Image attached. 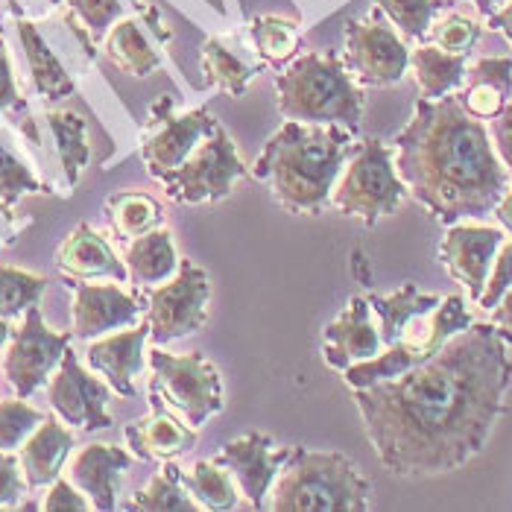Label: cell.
Here are the masks:
<instances>
[{
  "label": "cell",
  "mask_w": 512,
  "mask_h": 512,
  "mask_svg": "<svg viewBox=\"0 0 512 512\" xmlns=\"http://www.w3.org/2000/svg\"><path fill=\"white\" fill-rule=\"evenodd\" d=\"M278 112L284 120L346 126L357 132L366 97L334 53H305L276 79Z\"/></svg>",
  "instance_id": "4"
},
{
  "label": "cell",
  "mask_w": 512,
  "mask_h": 512,
  "mask_svg": "<svg viewBox=\"0 0 512 512\" xmlns=\"http://www.w3.org/2000/svg\"><path fill=\"white\" fill-rule=\"evenodd\" d=\"M395 167L407 194L445 226L495 211L510 182L483 120L451 94L416 103L395 135Z\"/></svg>",
  "instance_id": "2"
},
{
  "label": "cell",
  "mask_w": 512,
  "mask_h": 512,
  "mask_svg": "<svg viewBox=\"0 0 512 512\" xmlns=\"http://www.w3.org/2000/svg\"><path fill=\"white\" fill-rule=\"evenodd\" d=\"M109 398H112V387L94 378L91 372H85L71 349L65 352L59 369L47 381V401L53 413L74 431H85V434L109 431L115 425L109 413Z\"/></svg>",
  "instance_id": "12"
},
{
  "label": "cell",
  "mask_w": 512,
  "mask_h": 512,
  "mask_svg": "<svg viewBox=\"0 0 512 512\" xmlns=\"http://www.w3.org/2000/svg\"><path fill=\"white\" fill-rule=\"evenodd\" d=\"M410 68L425 100H439L454 94L469 74L466 53H448L436 44H419L410 53Z\"/></svg>",
  "instance_id": "26"
},
{
  "label": "cell",
  "mask_w": 512,
  "mask_h": 512,
  "mask_svg": "<svg viewBox=\"0 0 512 512\" xmlns=\"http://www.w3.org/2000/svg\"><path fill=\"white\" fill-rule=\"evenodd\" d=\"M182 480H185L188 492L194 495L199 510L229 512L237 507L240 495H237L235 477L217 460H199L191 472H182Z\"/></svg>",
  "instance_id": "31"
},
{
  "label": "cell",
  "mask_w": 512,
  "mask_h": 512,
  "mask_svg": "<svg viewBox=\"0 0 512 512\" xmlns=\"http://www.w3.org/2000/svg\"><path fill=\"white\" fill-rule=\"evenodd\" d=\"M106 214H109V223L120 237H135L147 235L161 226V205L156 199L147 197V194H138V191H120L106 199Z\"/></svg>",
  "instance_id": "32"
},
{
  "label": "cell",
  "mask_w": 512,
  "mask_h": 512,
  "mask_svg": "<svg viewBox=\"0 0 512 512\" xmlns=\"http://www.w3.org/2000/svg\"><path fill=\"white\" fill-rule=\"evenodd\" d=\"M103 41H106L103 47H106V56L112 59V65L129 77H150L161 65V56L153 50V44L144 36L141 24L135 18H120Z\"/></svg>",
  "instance_id": "28"
},
{
  "label": "cell",
  "mask_w": 512,
  "mask_h": 512,
  "mask_svg": "<svg viewBox=\"0 0 512 512\" xmlns=\"http://www.w3.org/2000/svg\"><path fill=\"white\" fill-rule=\"evenodd\" d=\"M47 290V278L21 267H0V316L15 319L39 305Z\"/></svg>",
  "instance_id": "35"
},
{
  "label": "cell",
  "mask_w": 512,
  "mask_h": 512,
  "mask_svg": "<svg viewBox=\"0 0 512 512\" xmlns=\"http://www.w3.org/2000/svg\"><path fill=\"white\" fill-rule=\"evenodd\" d=\"M240 176H246V164L229 132L217 123V129L199 144L182 167L167 173L161 185L167 191V199L182 205H199L229 197Z\"/></svg>",
  "instance_id": "8"
},
{
  "label": "cell",
  "mask_w": 512,
  "mask_h": 512,
  "mask_svg": "<svg viewBox=\"0 0 512 512\" xmlns=\"http://www.w3.org/2000/svg\"><path fill=\"white\" fill-rule=\"evenodd\" d=\"M439 302H442L439 296L422 293L416 284H401L395 293H387V296H369L372 314L381 322L378 328H381L384 346H393L398 340H404L419 319L434 314Z\"/></svg>",
  "instance_id": "25"
},
{
  "label": "cell",
  "mask_w": 512,
  "mask_h": 512,
  "mask_svg": "<svg viewBox=\"0 0 512 512\" xmlns=\"http://www.w3.org/2000/svg\"><path fill=\"white\" fill-rule=\"evenodd\" d=\"M460 103L466 106V112L472 118L492 120L495 115H501V109L510 103V97L489 82H469V88L460 94Z\"/></svg>",
  "instance_id": "41"
},
{
  "label": "cell",
  "mask_w": 512,
  "mask_h": 512,
  "mask_svg": "<svg viewBox=\"0 0 512 512\" xmlns=\"http://www.w3.org/2000/svg\"><path fill=\"white\" fill-rule=\"evenodd\" d=\"M428 352H422L416 343L410 340H398L393 346H384L381 352L369 360H360L355 366H349L343 372V384L355 393V390H366L372 384H381V381H393L398 375L410 372L413 366H419L422 360H428Z\"/></svg>",
  "instance_id": "27"
},
{
  "label": "cell",
  "mask_w": 512,
  "mask_h": 512,
  "mask_svg": "<svg viewBox=\"0 0 512 512\" xmlns=\"http://www.w3.org/2000/svg\"><path fill=\"white\" fill-rule=\"evenodd\" d=\"M147 340H150V325L144 319V322H138L132 328L88 340L85 360L97 375L106 378L112 393H118L120 398H135V393H138L135 381H138V375L144 369Z\"/></svg>",
  "instance_id": "18"
},
{
  "label": "cell",
  "mask_w": 512,
  "mask_h": 512,
  "mask_svg": "<svg viewBox=\"0 0 512 512\" xmlns=\"http://www.w3.org/2000/svg\"><path fill=\"white\" fill-rule=\"evenodd\" d=\"M504 243V235L492 226H469L454 223L439 243V258L445 270L457 278L474 302L483 296V287L489 281L495 255Z\"/></svg>",
  "instance_id": "16"
},
{
  "label": "cell",
  "mask_w": 512,
  "mask_h": 512,
  "mask_svg": "<svg viewBox=\"0 0 512 512\" xmlns=\"http://www.w3.org/2000/svg\"><path fill=\"white\" fill-rule=\"evenodd\" d=\"M147 360L153 372L150 395L179 413L191 428H202L211 416L223 410V378L205 355H173L156 346L153 352H147Z\"/></svg>",
  "instance_id": "7"
},
{
  "label": "cell",
  "mask_w": 512,
  "mask_h": 512,
  "mask_svg": "<svg viewBox=\"0 0 512 512\" xmlns=\"http://www.w3.org/2000/svg\"><path fill=\"white\" fill-rule=\"evenodd\" d=\"M150 401H153V413L144 419H135L123 431L132 454L144 463H167V460H176L179 454L191 451L197 445V428H191L185 419H176L173 413H167V407L156 395H150Z\"/></svg>",
  "instance_id": "20"
},
{
  "label": "cell",
  "mask_w": 512,
  "mask_h": 512,
  "mask_svg": "<svg viewBox=\"0 0 512 512\" xmlns=\"http://www.w3.org/2000/svg\"><path fill=\"white\" fill-rule=\"evenodd\" d=\"M56 270L74 281H97V278H109L118 284L129 281L126 261H120L115 249L106 243V237L94 232L88 223H79L77 229L59 243Z\"/></svg>",
  "instance_id": "21"
},
{
  "label": "cell",
  "mask_w": 512,
  "mask_h": 512,
  "mask_svg": "<svg viewBox=\"0 0 512 512\" xmlns=\"http://www.w3.org/2000/svg\"><path fill=\"white\" fill-rule=\"evenodd\" d=\"M126 510L132 512H197L199 504L194 495L188 492L185 480H182V469L173 466V460H167L161 466V472L141 489L132 495V501L126 504Z\"/></svg>",
  "instance_id": "29"
},
{
  "label": "cell",
  "mask_w": 512,
  "mask_h": 512,
  "mask_svg": "<svg viewBox=\"0 0 512 512\" xmlns=\"http://www.w3.org/2000/svg\"><path fill=\"white\" fill-rule=\"evenodd\" d=\"M132 454L109 442H91L79 448L68 466V480L91 501V510H118V489L123 472H129Z\"/></svg>",
  "instance_id": "19"
},
{
  "label": "cell",
  "mask_w": 512,
  "mask_h": 512,
  "mask_svg": "<svg viewBox=\"0 0 512 512\" xmlns=\"http://www.w3.org/2000/svg\"><path fill=\"white\" fill-rule=\"evenodd\" d=\"M495 217L501 220V226H504V229L512 235V188L504 194V197H501V202L495 205Z\"/></svg>",
  "instance_id": "51"
},
{
  "label": "cell",
  "mask_w": 512,
  "mask_h": 512,
  "mask_svg": "<svg viewBox=\"0 0 512 512\" xmlns=\"http://www.w3.org/2000/svg\"><path fill=\"white\" fill-rule=\"evenodd\" d=\"M404 197L407 185L398 176L395 150L378 138H366L340 173L331 194V208L343 217L375 226L381 217H390Z\"/></svg>",
  "instance_id": "6"
},
{
  "label": "cell",
  "mask_w": 512,
  "mask_h": 512,
  "mask_svg": "<svg viewBox=\"0 0 512 512\" xmlns=\"http://www.w3.org/2000/svg\"><path fill=\"white\" fill-rule=\"evenodd\" d=\"M41 510L47 512H85L91 510V501L79 492L77 486L68 480V477H56L53 483H50V489H47V495H44V504H41Z\"/></svg>",
  "instance_id": "44"
},
{
  "label": "cell",
  "mask_w": 512,
  "mask_h": 512,
  "mask_svg": "<svg viewBox=\"0 0 512 512\" xmlns=\"http://www.w3.org/2000/svg\"><path fill=\"white\" fill-rule=\"evenodd\" d=\"M352 156V132L346 126H319L287 120L264 144L252 176L290 214H319L331 205L334 185Z\"/></svg>",
  "instance_id": "3"
},
{
  "label": "cell",
  "mask_w": 512,
  "mask_h": 512,
  "mask_svg": "<svg viewBox=\"0 0 512 512\" xmlns=\"http://www.w3.org/2000/svg\"><path fill=\"white\" fill-rule=\"evenodd\" d=\"M270 495L276 512H366L372 486L346 454L296 445Z\"/></svg>",
  "instance_id": "5"
},
{
  "label": "cell",
  "mask_w": 512,
  "mask_h": 512,
  "mask_svg": "<svg viewBox=\"0 0 512 512\" xmlns=\"http://www.w3.org/2000/svg\"><path fill=\"white\" fill-rule=\"evenodd\" d=\"M44 191H47V185L24 161L12 156L6 147H0V208L9 214L21 197L44 194Z\"/></svg>",
  "instance_id": "38"
},
{
  "label": "cell",
  "mask_w": 512,
  "mask_h": 512,
  "mask_svg": "<svg viewBox=\"0 0 512 512\" xmlns=\"http://www.w3.org/2000/svg\"><path fill=\"white\" fill-rule=\"evenodd\" d=\"M249 36L255 50L267 59V62H287L296 56L299 50V24L290 18H278V15H255L249 21Z\"/></svg>",
  "instance_id": "34"
},
{
  "label": "cell",
  "mask_w": 512,
  "mask_h": 512,
  "mask_svg": "<svg viewBox=\"0 0 512 512\" xmlns=\"http://www.w3.org/2000/svg\"><path fill=\"white\" fill-rule=\"evenodd\" d=\"M44 422V413L21 395L0 401V451H18Z\"/></svg>",
  "instance_id": "37"
},
{
  "label": "cell",
  "mask_w": 512,
  "mask_h": 512,
  "mask_svg": "<svg viewBox=\"0 0 512 512\" xmlns=\"http://www.w3.org/2000/svg\"><path fill=\"white\" fill-rule=\"evenodd\" d=\"M492 325H495L498 337L512 346V287L504 293V299L492 308Z\"/></svg>",
  "instance_id": "48"
},
{
  "label": "cell",
  "mask_w": 512,
  "mask_h": 512,
  "mask_svg": "<svg viewBox=\"0 0 512 512\" xmlns=\"http://www.w3.org/2000/svg\"><path fill=\"white\" fill-rule=\"evenodd\" d=\"M202 74L211 88H217L226 97H243L252 79V68L240 62L235 53L217 39L202 44Z\"/></svg>",
  "instance_id": "33"
},
{
  "label": "cell",
  "mask_w": 512,
  "mask_h": 512,
  "mask_svg": "<svg viewBox=\"0 0 512 512\" xmlns=\"http://www.w3.org/2000/svg\"><path fill=\"white\" fill-rule=\"evenodd\" d=\"M74 331H53L39 305H33L18 328H12V337L6 343L3 355V378L15 390V395L30 398L53 378L65 352L71 349Z\"/></svg>",
  "instance_id": "9"
},
{
  "label": "cell",
  "mask_w": 512,
  "mask_h": 512,
  "mask_svg": "<svg viewBox=\"0 0 512 512\" xmlns=\"http://www.w3.org/2000/svg\"><path fill=\"white\" fill-rule=\"evenodd\" d=\"M469 82H489L512 97V56H489L474 62V68L466 74Z\"/></svg>",
  "instance_id": "45"
},
{
  "label": "cell",
  "mask_w": 512,
  "mask_h": 512,
  "mask_svg": "<svg viewBox=\"0 0 512 512\" xmlns=\"http://www.w3.org/2000/svg\"><path fill=\"white\" fill-rule=\"evenodd\" d=\"M296 448V445H293ZM293 448H278L267 434H246L240 439H232L220 448V454L214 457L220 466H226L229 474L235 477L240 495L261 510L267 495L276 486L278 472L284 469V463L290 460Z\"/></svg>",
  "instance_id": "14"
},
{
  "label": "cell",
  "mask_w": 512,
  "mask_h": 512,
  "mask_svg": "<svg viewBox=\"0 0 512 512\" xmlns=\"http://www.w3.org/2000/svg\"><path fill=\"white\" fill-rule=\"evenodd\" d=\"M15 27H18V39L24 47V56H27V65H30V77H33V88L39 91L41 100L47 103H59V100H68L77 85L71 74L65 71V65L56 59V53L50 50V44L44 41L39 33V27L27 18H15Z\"/></svg>",
  "instance_id": "23"
},
{
  "label": "cell",
  "mask_w": 512,
  "mask_h": 512,
  "mask_svg": "<svg viewBox=\"0 0 512 512\" xmlns=\"http://www.w3.org/2000/svg\"><path fill=\"white\" fill-rule=\"evenodd\" d=\"M346 68L360 85L387 88L410 68V50L378 12L346 27Z\"/></svg>",
  "instance_id": "11"
},
{
  "label": "cell",
  "mask_w": 512,
  "mask_h": 512,
  "mask_svg": "<svg viewBox=\"0 0 512 512\" xmlns=\"http://www.w3.org/2000/svg\"><path fill=\"white\" fill-rule=\"evenodd\" d=\"M9 337H12V325H9V319H6V316H0V349L9 343Z\"/></svg>",
  "instance_id": "53"
},
{
  "label": "cell",
  "mask_w": 512,
  "mask_h": 512,
  "mask_svg": "<svg viewBox=\"0 0 512 512\" xmlns=\"http://www.w3.org/2000/svg\"><path fill=\"white\" fill-rule=\"evenodd\" d=\"M141 302L126 293L120 284H74V305H71V331L79 340H97L123 328L138 325Z\"/></svg>",
  "instance_id": "15"
},
{
  "label": "cell",
  "mask_w": 512,
  "mask_h": 512,
  "mask_svg": "<svg viewBox=\"0 0 512 512\" xmlns=\"http://www.w3.org/2000/svg\"><path fill=\"white\" fill-rule=\"evenodd\" d=\"M27 495V477L15 451H0V510L15 507Z\"/></svg>",
  "instance_id": "43"
},
{
  "label": "cell",
  "mask_w": 512,
  "mask_h": 512,
  "mask_svg": "<svg viewBox=\"0 0 512 512\" xmlns=\"http://www.w3.org/2000/svg\"><path fill=\"white\" fill-rule=\"evenodd\" d=\"M489 138H492V144H495V153L501 158V164L507 167V173L512 176V100L501 109V115L492 118Z\"/></svg>",
  "instance_id": "46"
},
{
  "label": "cell",
  "mask_w": 512,
  "mask_h": 512,
  "mask_svg": "<svg viewBox=\"0 0 512 512\" xmlns=\"http://www.w3.org/2000/svg\"><path fill=\"white\" fill-rule=\"evenodd\" d=\"M474 3V9L480 12V15H492V12H498L507 0H469Z\"/></svg>",
  "instance_id": "52"
},
{
  "label": "cell",
  "mask_w": 512,
  "mask_h": 512,
  "mask_svg": "<svg viewBox=\"0 0 512 512\" xmlns=\"http://www.w3.org/2000/svg\"><path fill=\"white\" fill-rule=\"evenodd\" d=\"M153 123H156V132L144 138L141 158L147 164V173L158 182L176 167H182L199 144L217 129V118L205 106L173 115L167 97H161L153 106Z\"/></svg>",
  "instance_id": "13"
},
{
  "label": "cell",
  "mask_w": 512,
  "mask_h": 512,
  "mask_svg": "<svg viewBox=\"0 0 512 512\" xmlns=\"http://www.w3.org/2000/svg\"><path fill=\"white\" fill-rule=\"evenodd\" d=\"M68 3L91 41L106 39V33L123 18L120 0H68Z\"/></svg>",
  "instance_id": "40"
},
{
  "label": "cell",
  "mask_w": 512,
  "mask_h": 512,
  "mask_svg": "<svg viewBox=\"0 0 512 512\" xmlns=\"http://www.w3.org/2000/svg\"><path fill=\"white\" fill-rule=\"evenodd\" d=\"M480 24L472 21L469 15H460V12H451L445 18L434 21L431 27V44L448 50V53H469L474 44L480 41Z\"/></svg>",
  "instance_id": "39"
},
{
  "label": "cell",
  "mask_w": 512,
  "mask_h": 512,
  "mask_svg": "<svg viewBox=\"0 0 512 512\" xmlns=\"http://www.w3.org/2000/svg\"><path fill=\"white\" fill-rule=\"evenodd\" d=\"M375 6L393 21V27L404 39L419 41L431 33L442 0H375Z\"/></svg>",
  "instance_id": "36"
},
{
  "label": "cell",
  "mask_w": 512,
  "mask_h": 512,
  "mask_svg": "<svg viewBox=\"0 0 512 512\" xmlns=\"http://www.w3.org/2000/svg\"><path fill=\"white\" fill-rule=\"evenodd\" d=\"M208 299H211L208 273L191 261H182L176 276L150 290V302H147L150 340L156 346H167L173 340L202 331L208 319Z\"/></svg>",
  "instance_id": "10"
},
{
  "label": "cell",
  "mask_w": 512,
  "mask_h": 512,
  "mask_svg": "<svg viewBox=\"0 0 512 512\" xmlns=\"http://www.w3.org/2000/svg\"><path fill=\"white\" fill-rule=\"evenodd\" d=\"M135 6H138V15L144 18V24L153 30L158 36V41H170L173 39V33L170 30H164L167 24L161 21V15H158V9L153 6V3H147V0H135Z\"/></svg>",
  "instance_id": "49"
},
{
  "label": "cell",
  "mask_w": 512,
  "mask_h": 512,
  "mask_svg": "<svg viewBox=\"0 0 512 512\" xmlns=\"http://www.w3.org/2000/svg\"><path fill=\"white\" fill-rule=\"evenodd\" d=\"M50 3H53V6H59V3H65V0H50Z\"/></svg>",
  "instance_id": "54"
},
{
  "label": "cell",
  "mask_w": 512,
  "mask_h": 512,
  "mask_svg": "<svg viewBox=\"0 0 512 512\" xmlns=\"http://www.w3.org/2000/svg\"><path fill=\"white\" fill-rule=\"evenodd\" d=\"M372 305L366 296H352L334 322L322 331V360L328 369L346 372L360 360H369L384 349L381 328L372 322Z\"/></svg>",
  "instance_id": "17"
},
{
  "label": "cell",
  "mask_w": 512,
  "mask_h": 512,
  "mask_svg": "<svg viewBox=\"0 0 512 512\" xmlns=\"http://www.w3.org/2000/svg\"><path fill=\"white\" fill-rule=\"evenodd\" d=\"M512 287V240L510 243H501L498 255H495V264H492V273H489V281L483 287V296L477 299V305L483 311H492L504 293Z\"/></svg>",
  "instance_id": "42"
},
{
  "label": "cell",
  "mask_w": 512,
  "mask_h": 512,
  "mask_svg": "<svg viewBox=\"0 0 512 512\" xmlns=\"http://www.w3.org/2000/svg\"><path fill=\"white\" fill-rule=\"evenodd\" d=\"M510 384L507 343L492 322H472L410 372L355 390V404L381 466L419 480L472 463L504 416Z\"/></svg>",
  "instance_id": "1"
},
{
  "label": "cell",
  "mask_w": 512,
  "mask_h": 512,
  "mask_svg": "<svg viewBox=\"0 0 512 512\" xmlns=\"http://www.w3.org/2000/svg\"><path fill=\"white\" fill-rule=\"evenodd\" d=\"M126 270H129V281L138 284V287H158L164 284L167 278L176 276L182 258L176 252V243L170 229L158 226L147 235L135 237L129 246H126Z\"/></svg>",
  "instance_id": "24"
},
{
  "label": "cell",
  "mask_w": 512,
  "mask_h": 512,
  "mask_svg": "<svg viewBox=\"0 0 512 512\" xmlns=\"http://www.w3.org/2000/svg\"><path fill=\"white\" fill-rule=\"evenodd\" d=\"M489 27H492V30H498V33H504L507 41L512 44V0H507L498 12H492V15H489Z\"/></svg>",
  "instance_id": "50"
},
{
  "label": "cell",
  "mask_w": 512,
  "mask_h": 512,
  "mask_svg": "<svg viewBox=\"0 0 512 512\" xmlns=\"http://www.w3.org/2000/svg\"><path fill=\"white\" fill-rule=\"evenodd\" d=\"M24 106L21 103V94H18V85L12 77V65H9V53H6V44L0 39V112L6 109H18Z\"/></svg>",
  "instance_id": "47"
},
{
  "label": "cell",
  "mask_w": 512,
  "mask_h": 512,
  "mask_svg": "<svg viewBox=\"0 0 512 512\" xmlns=\"http://www.w3.org/2000/svg\"><path fill=\"white\" fill-rule=\"evenodd\" d=\"M74 451V428H68L59 416H44L39 428L18 448L21 472L27 477L30 489L50 486L68 463Z\"/></svg>",
  "instance_id": "22"
},
{
  "label": "cell",
  "mask_w": 512,
  "mask_h": 512,
  "mask_svg": "<svg viewBox=\"0 0 512 512\" xmlns=\"http://www.w3.org/2000/svg\"><path fill=\"white\" fill-rule=\"evenodd\" d=\"M47 129L56 141V153L62 161L65 179L74 188L91 158V147H88V123L79 118L77 112H47Z\"/></svg>",
  "instance_id": "30"
}]
</instances>
